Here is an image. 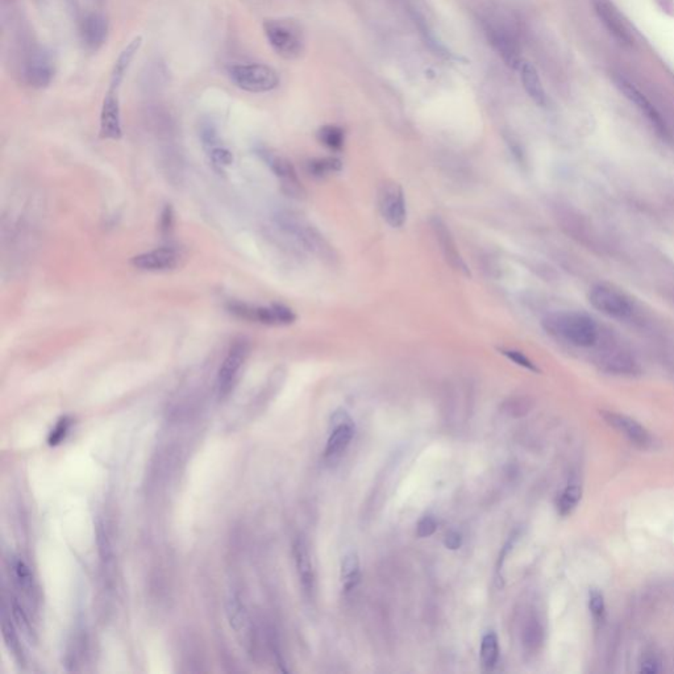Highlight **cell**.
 Returning a JSON list of instances; mask_svg holds the SVG:
<instances>
[{
    "mask_svg": "<svg viewBox=\"0 0 674 674\" xmlns=\"http://www.w3.org/2000/svg\"><path fill=\"white\" fill-rule=\"evenodd\" d=\"M119 90L108 88L100 110V136L106 140H120L123 136Z\"/></svg>",
    "mask_w": 674,
    "mask_h": 674,
    "instance_id": "13",
    "label": "cell"
},
{
    "mask_svg": "<svg viewBox=\"0 0 674 674\" xmlns=\"http://www.w3.org/2000/svg\"><path fill=\"white\" fill-rule=\"evenodd\" d=\"M12 572L20 590H23L28 597H32L35 593V581L28 565L23 560L15 559L12 562Z\"/></svg>",
    "mask_w": 674,
    "mask_h": 674,
    "instance_id": "27",
    "label": "cell"
},
{
    "mask_svg": "<svg viewBox=\"0 0 674 674\" xmlns=\"http://www.w3.org/2000/svg\"><path fill=\"white\" fill-rule=\"evenodd\" d=\"M594 10L598 19L605 25L607 32L625 47H632L634 39L627 28L617 8L607 0H594Z\"/></svg>",
    "mask_w": 674,
    "mask_h": 674,
    "instance_id": "16",
    "label": "cell"
},
{
    "mask_svg": "<svg viewBox=\"0 0 674 674\" xmlns=\"http://www.w3.org/2000/svg\"><path fill=\"white\" fill-rule=\"evenodd\" d=\"M437 530V521L432 515H425L416 524V536L425 539L432 536Z\"/></svg>",
    "mask_w": 674,
    "mask_h": 674,
    "instance_id": "36",
    "label": "cell"
},
{
    "mask_svg": "<svg viewBox=\"0 0 674 674\" xmlns=\"http://www.w3.org/2000/svg\"><path fill=\"white\" fill-rule=\"evenodd\" d=\"M261 155L264 161L269 166L270 170L278 178L283 193L298 201L306 198V190L300 182L297 170L294 165L291 164V161L283 155L273 153L269 150H262Z\"/></svg>",
    "mask_w": 674,
    "mask_h": 674,
    "instance_id": "11",
    "label": "cell"
},
{
    "mask_svg": "<svg viewBox=\"0 0 674 674\" xmlns=\"http://www.w3.org/2000/svg\"><path fill=\"white\" fill-rule=\"evenodd\" d=\"M108 36V21L100 13H90L81 24V37L85 47L97 50L106 42Z\"/></svg>",
    "mask_w": 674,
    "mask_h": 674,
    "instance_id": "22",
    "label": "cell"
},
{
    "mask_svg": "<svg viewBox=\"0 0 674 674\" xmlns=\"http://www.w3.org/2000/svg\"><path fill=\"white\" fill-rule=\"evenodd\" d=\"M276 222L280 230L289 235L291 239L298 242L305 251L312 253L320 260L328 264H335L337 253L327 239L319 232L317 227L307 222L305 218L290 211H282L276 216Z\"/></svg>",
    "mask_w": 674,
    "mask_h": 674,
    "instance_id": "1",
    "label": "cell"
},
{
    "mask_svg": "<svg viewBox=\"0 0 674 674\" xmlns=\"http://www.w3.org/2000/svg\"><path fill=\"white\" fill-rule=\"evenodd\" d=\"M589 608L593 617L597 619L602 617V615L605 614V598L602 596V593L596 589H593L589 594Z\"/></svg>",
    "mask_w": 674,
    "mask_h": 674,
    "instance_id": "37",
    "label": "cell"
},
{
    "mask_svg": "<svg viewBox=\"0 0 674 674\" xmlns=\"http://www.w3.org/2000/svg\"><path fill=\"white\" fill-rule=\"evenodd\" d=\"M228 311L242 320L260 323L265 326H289L297 320L294 311L283 305H271L262 307L241 302H231L228 305Z\"/></svg>",
    "mask_w": 674,
    "mask_h": 674,
    "instance_id": "6",
    "label": "cell"
},
{
    "mask_svg": "<svg viewBox=\"0 0 674 674\" xmlns=\"http://www.w3.org/2000/svg\"><path fill=\"white\" fill-rule=\"evenodd\" d=\"M1 629H3L4 640H6L7 646L10 648L11 652L13 654V656H15L16 658L23 660V652H21V648H20L19 639H18V636H16V632H15L12 625L8 623V620L3 619Z\"/></svg>",
    "mask_w": 674,
    "mask_h": 674,
    "instance_id": "33",
    "label": "cell"
},
{
    "mask_svg": "<svg viewBox=\"0 0 674 674\" xmlns=\"http://www.w3.org/2000/svg\"><path fill=\"white\" fill-rule=\"evenodd\" d=\"M581 498H582L581 487L578 485H569L568 487L562 492L561 497H560L559 504H557L560 515L561 516L570 515L573 510L577 507Z\"/></svg>",
    "mask_w": 674,
    "mask_h": 674,
    "instance_id": "30",
    "label": "cell"
},
{
    "mask_svg": "<svg viewBox=\"0 0 674 674\" xmlns=\"http://www.w3.org/2000/svg\"><path fill=\"white\" fill-rule=\"evenodd\" d=\"M71 423H73V420L69 416H64L58 420L56 427L52 430V432L49 434L48 444L50 447H57L66 439Z\"/></svg>",
    "mask_w": 674,
    "mask_h": 674,
    "instance_id": "32",
    "label": "cell"
},
{
    "mask_svg": "<svg viewBox=\"0 0 674 674\" xmlns=\"http://www.w3.org/2000/svg\"><path fill=\"white\" fill-rule=\"evenodd\" d=\"M486 36L492 48L499 54V57L504 61V64L511 69H519L521 64L520 48L516 40L512 35L498 25H489L486 28Z\"/></svg>",
    "mask_w": 674,
    "mask_h": 674,
    "instance_id": "17",
    "label": "cell"
},
{
    "mask_svg": "<svg viewBox=\"0 0 674 674\" xmlns=\"http://www.w3.org/2000/svg\"><path fill=\"white\" fill-rule=\"evenodd\" d=\"M143 42H144V40L141 36H136L135 39L132 40L126 48L120 52V54H119V57L116 58L115 64H114L112 70H111L108 88L120 91V88L124 83L126 73L132 66V62L135 59L136 54L143 47Z\"/></svg>",
    "mask_w": 674,
    "mask_h": 674,
    "instance_id": "21",
    "label": "cell"
},
{
    "mask_svg": "<svg viewBox=\"0 0 674 674\" xmlns=\"http://www.w3.org/2000/svg\"><path fill=\"white\" fill-rule=\"evenodd\" d=\"M444 545L451 550H457L463 545V535L457 531H451L444 539Z\"/></svg>",
    "mask_w": 674,
    "mask_h": 674,
    "instance_id": "41",
    "label": "cell"
},
{
    "mask_svg": "<svg viewBox=\"0 0 674 674\" xmlns=\"http://www.w3.org/2000/svg\"><path fill=\"white\" fill-rule=\"evenodd\" d=\"M378 203L382 218L391 228H402L405 225L407 204L401 184L391 181L384 183L379 190Z\"/></svg>",
    "mask_w": 674,
    "mask_h": 674,
    "instance_id": "9",
    "label": "cell"
},
{
    "mask_svg": "<svg viewBox=\"0 0 674 674\" xmlns=\"http://www.w3.org/2000/svg\"><path fill=\"white\" fill-rule=\"evenodd\" d=\"M174 213L173 208L170 206H166L164 211L161 213V232L164 235H169L173 230Z\"/></svg>",
    "mask_w": 674,
    "mask_h": 674,
    "instance_id": "40",
    "label": "cell"
},
{
    "mask_svg": "<svg viewBox=\"0 0 674 674\" xmlns=\"http://www.w3.org/2000/svg\"><path fill=\"white\" fill-rule=\"evenodd\" d=\"M431 225H432L434 237H436V241L440 247V251L443 253L445 261L451 265L452 269L469 277L471 270L468 268L461 253L459 251V247H457L452 232L449 230V227L447 225V223L444 222L442 218L434 216L431 220Z\"/></svg>",
    "mask_w": 674,
    "mask_h": 674,
    "instance_id": "12",
    "label": "cell"
},
{
    "mask_svg": "<svg viewBox=\"0 0 674 674\" xmlns=\"http://www.w3.org/2000/svg\"><path fill=\"white\" fill-rule=\"evenodd\" d=\"M544 642V629L536 617H532L526 625L523 632V643L530 652L539 651Z\"/></svg>",
    "mask_w": 674,
    "mask_h": 674,
    "instance_id": "29",
    "label": "cell"
},
{
    "mask_svg": "<svg viewBox=\"0 0 674 674\" xmlns=\"http://www.w3.org/2000/svg\"><path fill=\"white\" fill-rule=\"evenodd\" d=\"M264 33L271 49L283 59L294 61L303 56L306 39L295 20L270 19L264 23Z\"/></svg>",
    "mask_w": 674,
    "mask_h": 674,
    "instance_id": "3",
    "label": "cell"
},
{
    "mask_svg": "<svg viewBox=\"0 0 674 674\" xmlns=\"http://www.w3.org/2000/svg\"><path fill=\"white\" fill-rule=\"evenodd\" d=\"M520 81L521 85L524 87L526 93L528 97L539 106L545 105V90L543 86V82L540 79L539 73L536 68L528 62V61H521L519 69Z\"/></svg>",
    "mask_w": 674,
    "mask_h": 674,
    "instance_id": "23",
    "label": "cell"
},
{
    "mask_svg": "<svg viewBox=\"0 0 674 674\" xmlns=\"http://www.w3.org/2000/svg\"><path fill=\"white\" fill-rule=\"evenodd\" d=\"M617 86L625 94V97L632 105H635L636 108L643 115L646 116V119L649 120V123L655 126L656 131L658 134H661V135L666 134V126H665L663 117L658 114L656 107L651 103V100L644 95V93H642L632 82L627 81L626 78H617Z\"/></svg>",
    "mask_w": 674,
    "mask_h": 674,
    "instance_id": "18",
    "label": "cell"
},
{
    "mask_svg": "<svg viewBox=\"0 0 674 674\" xmlns=\"http://www.w3.org/2000/svg\"><path fill=\"white\" fill-rule=\"evenodd\" d=\"M531 406L532 405H531L530 399L518 396V398H511L509 401H506L503 405V410L512 418H520L530 413Z\"/></svg>",
    "mask_w": 674,
    "mask_h": 674,
    "instance_id": "31",
    "label": "cell"
},
{
    "mask_svg": "<svg viewBox=\"0 0 674 674\" xmlns=\"http://www.w3.org/2000/svg\"><path fill=\"white\" fill-rule=\"evenodd\" d=\"M225 614L228 617L230 626L233 629L235 635L239 637L241 644L248 646L252 639L251 617H249L247 605L239 593L232 591L227 596Z\"/></svg>",
    "mask_w": 674,
    "mask_h": 674,
    "instance_id": "14",
    "label": "cell"
},
{
    "mask_svg": "<svg viewBox=\"0 0 674 674\" xmlns=\"http://www.w3.org/2000/svg\"><path fill=\"white\" fill-rule=\"evenodd\" d=\"M590 305L608 318L625 320L632 315V305L626 295L605 285H598L589 292Z\"/></svg>",
    "mask_w": 674,
    "mask_h": 674,
    "instance_id": "7",
    "label": "cell"
},
{
    "mask_svg": "<svg viewBox=\"0 0 674 674\" xmlns=\"http://www.w3.org/2000/svg\"><path fill=\"white\" fill-rule=\"evenodd\" d=\"M499 352H501L503 356H506L509 360H511L512 362H515L516 365L521 366V367H524V369H527V370H530V372H535V373L539 372V369L531 361L530 358L527 356H524V353H521L519 350L502 348V349H499Z\"/></svg>",
    "mask_w": 674,
    "mask_h": 674,
    "instance_id": "35",
    "label": "cell"
},
{
    "mask_svg": "<svg viewBox=\"0 0 674 674\" xmlns=\"http://www.w3.org/2000/svg\"><path fill=\"white\" fill-rule=\"evenodd\" d=\"M355 422L345 410H337L331 416V434L328 437L324 457L327 460H336L347 451L350 442L355 437Z\"/></svg>",
    "mask_w": 674,
    "mask_h": 674,
    "instance_id": "10",
    "label": "cell"
},
{
    "mask_svg": "<svg viewBox=\"0 0 674 674\" xmlns=\"http://www.w3.org/2000/svg\"><path fill=\"white\" fill-rule=\"evenodd\" d=\"M184 252L177 245H165L132 257L131 265L143 271H169L182 265Z\"/></svg>",
    "mask_w": 674,
    "mask_h": 674,
    "instance_id": "8",
    "label": "cell"
},
{
    "mask_svg": "<svg viewBox=\"0 0 674 674\" xmlns=\"http://www.w3.org/2000/svg\"><path fill=\"white\" fill-rule=\"evenodd\" d=\"M480 656H481L482 668L487 672L492 670L495 665L498 664L499 642H498V636L494 632H487L482 637Z\"/></svg>",
    "mask_w": 674,
    "mask_h": 674,
    "instance_id": "25",
    "label": "cell"
},
{
    "mask_svg": "<svg viewBox=\"0 0 674 674\" xmlns=\"http://www.w3.org/2000/svg\"><path fill=\"white\" fill-rule=\"evenodd\" d=\"M228 76L240 90L251 94L270 93L280 86V82L278 71L264 64L232 65Z\"/></svg>",
    "mask_w": 674,
    "mask_h": 674,
    "instance_id": "4",
    "label": "cell"
},
{
    "mask_svg": "<svg viewBox=\"0 0 674 674\" xmlns=\"http://www.w3.org/2000/svg\"><path fill=\"white\" fill-rule=\"evenodd\" d=\"M544 328L552 336L578 348L593 347L598 340L596 321L578 312H557L544 320Z\"/></svg>",
    "mask_w": 674,
    "mask_h": 674,
    "instance_id": "2",
    "label": "cell"
},
{
    "mask_svg": "<svg viewBox=\"0 0 674 674\" xmlns=\"http://www.w3.org/2000/svg\"><path fill=\"white\" fill-rule=\"evenodd\" d=\"M318 140L331 150H340L345 143V132L337 126H323L318 131Z\"/></svg>",
    "mask_w": 674,
    "mask_h": 674,
    "instance_id": "28",
    "label": "cell"
},
{
    "mask_svg": "<svg viewBox=\"0 0 674 674\" xmlns=\"http://www.w3.org/2000/svg\"><path fill=\"white\" fill-rule=\"evenodd\" d=\"M292 553H294L295 567L298 572L299 582L302 585L303 591L311 597L315 591V570H314V564L309 555V545L305 539L298 538L294 541Z\"/></svg>",
    "mask_w": 674,
    "mask_h": 674,
    "instance_id": "20",
    "label": "cell"
},
{
    "mask_svg": "<svg viewBox=\"0 0 674 674\" xmlns=\"http://www.w3.org/2000/svg\"><path fill=\"white\" fill-rule=\"evenodd\" d=\"M54 62L48 52L40 49L35 52L25 66V79L35 88L48 87L54 78Z\"/></svg>",
    "mask_w": 674,
    "mask_h": 674,
    "instance_id": "19",
    "label": "cell"
},
{
    "mask_svg": "<svg viewBox=\"0 0 674 674\" xmlns=\"http://www.w3.org/2000/svg\"><path fill=\"white\" fill-rule=\"evenodd\" d=\"M602 416L605 418L607 424H610L617 432L626 436L631 443L640 449H648L652 447L654 439L642 424L637 423L635 419L627 415L617 414L606 411Z\"/></svg>",
    "mask_w": 674,
    "mask_h": 674,
    "instance_id": "15",
    "label": "cell"
},
{
    "mask_svg": "<svg viewBox=\"0 0 674 674\" xmlns=\"http://www.w3.org/2000/svg\"><path fill=\"white\" fill-rule=\"evenodd\" d=\"M249 341L245 338H237L232 343L216 377V391L219 399H225L233 391L239 381L241 369L249 356Z\"/></svg>",
    "mask_w": 674,
    "mask_h": 674,
    "instance_id": "5",
    "label": "cell"
},
{
    "mask_svg": "<svg viewBox=\"0 0 674 674\" xmlns=\"http://www.w3.org/2000/svg\"><path fill=\"white\" fill-rule=\"evenodd\" d=\"M361 579V565L356 552H349L341 561V584L349 593L356 588Z\"/></svg>",
    "mask_w": 674,
    "mask_h": 674,
    "instance_id": "24",
    "label": "cell"
},
{
    "mask_svg": "<svg viewBox=\"0 0 674 674\" xmlns=\"http://www.w3.org/2000/svg\"><path fill=\"white\" fill-rule=\"evenodd\" d=\"M208 155H210L212 165L216 169H219L220 172L224 167L230 166L233 162V155H232L231 150H228L227 148H224L222 145L213 148L211 152H208Z\"/></svg>",
    "mask_w": 674,
    "mask_h": 674,
    "instance_id": "34",
    "label": "cell"
},
{
    "mask_svg": "<svg viewBox=\"0 0 674 674\" xmlns=\"http://www.w3.org/2000/svg\"><path fill=\"white\" fill-rule=\"evenodd\" d=\"M12 615H13V619L16 620V625L21 628V631L27 636H32L33 632H32V626H30L28 617H27L25 611L23 610L21 605H19L16 601L12 603Z\"/></svg>",
    "mask_w": 674,
    "mask_h": 674,
    "instance_id": "38",
    "label": "cell"
},
{
    "mask_svg": "<svg viewBox=\"0 0 674 674\" xmlns=\"http://www.w3.org/2000/svg\"><path fill=\"white\" fill-rule=\"evenodd\" d=\"M661 670V663L655 656H648L640 666V672L646 674L658 673Z\"/></svg>",
    "mask_w": 674,
    "mask_h": 674,
    "instance_id": "39",
    "label": "cell"
},
{
    "mask_svg": "<svg viewBox=\"0 0 674 674\" xmlns=\"http://www.w3.org/2000/svg\"><path fill=\"white\" fill-rule=\"evenodd\" d=\"M343 169L341 161L336 157L314 158L307 162V172L315 178H324Z\"/></svg>",
    "mask_w": 674,
    "mask_h": 674,
    "instance_id": "26",
    "label": "cell"
}]
</instances>
